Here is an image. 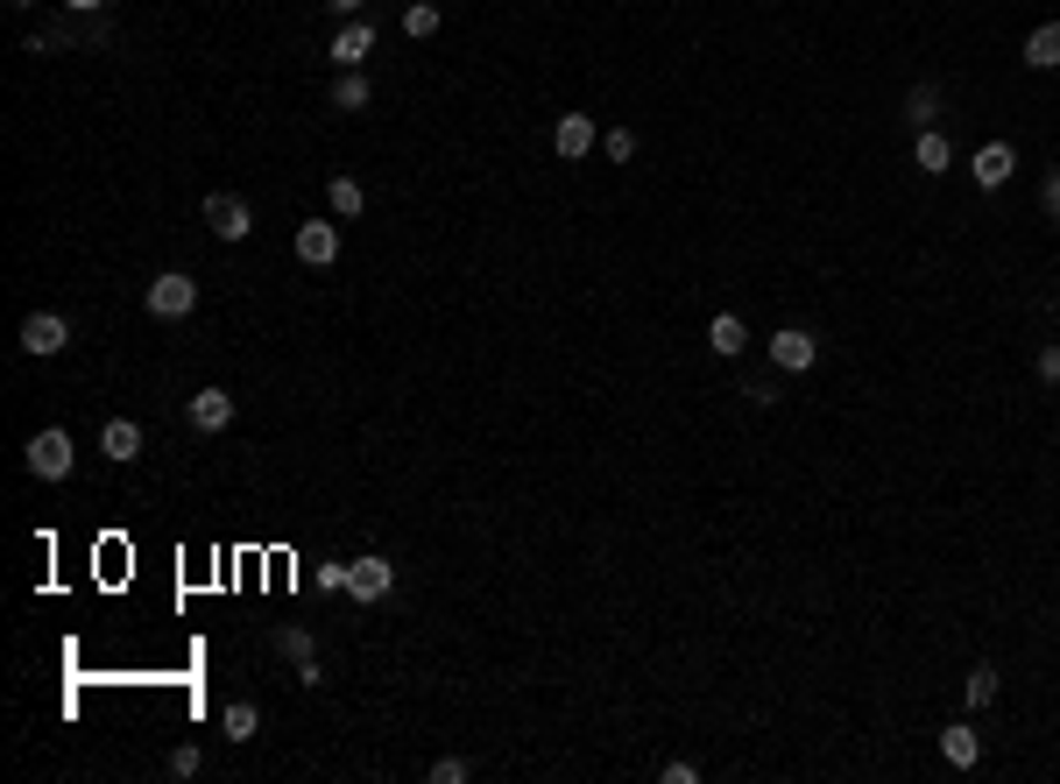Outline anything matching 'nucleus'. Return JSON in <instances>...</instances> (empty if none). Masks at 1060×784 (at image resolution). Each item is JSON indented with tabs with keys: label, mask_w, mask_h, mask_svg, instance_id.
Here are the masks:
<instances>
[{
	"label": "nucleus",
	"mask_w": 1060,
	"mask_h": 784,
	"mask_svg": "<svg viewBox=\"0 0 1060 784\" xmlns=\"http://www.w3.org/2000/svg\"><path fill=\"white\" fill-rule=\"evenodd\" d=\"M770 360H778L785 375H806L820 360V347H814V333H799V325H785L778 339H770Z\"/></svg>",
	"instance_id": "nucleus-8"
},
{
	"label": "nucleus",
	"mask_w": 1060,
	"mask_h": 784,
	"mask_svg": "<svg viewBox=\"0 0 1060 784\" xmlns=\"http://www.w3.org/2000/svg\"><path fill=\"white\" fill-rule=\"evenodd\" d=\"M325 8H333V14H346V22H361V8H369V0H325Z\"/></svg>",
	"instance_id": "nucleus-31"
},
{
	"label": "nucleus",
	"mask_w": 1060,
	"mask_h": 784,
	"mask_svg": "<svg viewBox=\"0 0 1060 784\" xmlns=\"http://www.w3.org/2000/svg\"><path fill=\"white\" fill-rule=\"evenodd\" d=\"M369 100H375V85L361 79V71H340V79H333V106H340V113H361Z\"/></svg>",
	"instance_id": "nucleus-19"
},
{
	"label": "nucleus",
	"mask_w": 1060,
	"mask_h": 784,
	"mask_svg": "<svg viewBox=\"0 0 1060 784\" xmlns=\"http://www.w3.org/2000/svg\"><path fill=\"white\" fill-rule=\"evenodd\" d=\"M432 784H467V763H460V756H438V763H432Z\"/></svg>",
	"instance_id": "nucleus-26"
},
{
	"label": "nucleus",
	"mask_w": 1060,
	"mask_h": 784,
	"mask_svg": "<svg viewBox=\"0 0 1060 784\" xmlns=\"http://www.w3.org/2000/svg\"><path fill=\"white\" fill-rule=\"evenodd\" d=\"M199 771H205V756L191 750V742H184V750H170V777H199Z\"/></svg>",
	"instance_id": "nucleus-25"
},
{
	"label": "nucleus",
	"mask_w": 1060,
	"mask_h": 784,
	"mask_svg": "<svg viewBox=\"0 0 1060 784\" xmlns=\"http://www.w3.org/2000/svg\"><path fill=\"white\" fill-rule=\"evenodd\" d=\"M369 50H375V29L369 22H346L325 57H333V71H361V64H369Z\"/></svg>",
	"instance_id": "nucleus-10"
},
{
	"label": "nucleus",
	"mask_w": 1060,
	"mask_h": 784,
	"mask_svg": "<svg viewBox=\"0 0 1060 784\" xmlns=\"http://www.w3.org/2000/svg\"><path fill=\"white\" fill-rule=\"evenodd\" d=\"M1039 205H1047V213H1053V220H1060V163H1053V170H1047V184H1039Z\"/></svg>",
	"instance_id": "nucleus-27"
},
{
	"label": "nucleus",
	"mask_w": 1060,
	"mask_h": 784,
	"mask_svg": "<svg viewBox=\"0 0 1060 784\" xmlns=\"http://www.w3.org/2000/svg\"><path fill=\"white\" fill-rule=\"evenodd\" d=\"M297 685H304V693H319V685H325V664L304 658V664H297Z\"/></svg>",
	"instance_id": "nucleus-28"
},
{
	"label": "nucleus",
	"mask_w": 1060,
	"mask_h": 784,
	"mask_svg": "<svg viewBox=\"0 0 1060 784\" xmlns=\"http://www.w3.org/2000/svg\"><path fill=\"white\" fill-rule=\"evenodd\" d=\"M276 650H283V658H291V664H304V658H319L312 629H297V622H283V629H276Z\"/></svg>",
	"instance_id": "nucleus-21"
},
{
	"label": "nucleus",
	"mask_w": 1060,
	"mask_h": 784,
	"mask_svg": "<svg viewBox=\"0 0 1060 784\" xmlns=\"http://www.w3.org/2000/svg\"><path fill=\"white\" fill-rule=\"evenodd\" d=\"M940 756H948L955 771H969V763L982 756V742H976V729H948V735H940Z\"/></svg>",
	"instance_id": "nucleus-20"
},
{
	"label": "nucleus",
	"mask_w": 1060,
	"mask_h": 784,
	"mask_svg": "<svg viewBox=\"0 0 1060 784\" xmlns=\"http://www.w3.org/2000/svg\"><path fill=\"white\" fill-rule=\"evenodd\" d=\"M707 347H715L721 360H736V354L749 347V325H743L736 312H715V325H707Z\"/></svg>",
	"instance_id": "nucleus-14"
},
{
	"label": "nucleus",
	"mask_w": 1060,
	"mask_h": 784,
	"mask_svg": "<svg viewBox=\"0 0 1060 784\" xmlns=\"http://www.w3.org/2000/svg\"><path fill=\"white\" fill-rule=\"evenodd\" d=\"M100 446H107V460H142V425H134V417H113V425L100 431Z\"/></svg>",
	"instance_id": "nucleus-13"
},
{
	"label": "nucleus",
	"mask_w": 1060,
	"mask_h": 784,
	"mask_svg": "<svg viewBox=\"0 0 1060 784\" xmlns=\"http://www.w3.org/2000/svg\"><path fill=\"white\" fill-rule=\"evenodd\" d=\"M403 35H438V0H411L403 8Z\"/></svg>",
	"instance_id": "nucleus-23"
},
{
	"label": "nucleus",
	"mask_w": 1060,
	"mask_h": 784,
	"mask_svg": "<svg viewBox=\"0 0 1060 784\" xmlns=\"http://www.w3.org/2000/svg\"><path fill=\"white\" fill-rule=\"evenodd\" d=\"M1011 170H1018L1011 142H990V149H976V184H982V191H1005V184H1011Z\"/></svg>",
	"instance_id": "nucleus-12"
},
{
	"label": "nucleus",
	"mask_w": 1060,
	"mask_h": 784,
	"mask_svg": "<svg viewBox=\"0 0 1060 784\" xmlns=\"http://www.w3.org/2000/svg\"><path fill=\"white\" fill-rule=\"evenodd\" d=\"M912 163H919V170H927V177H940V170H948V163H955V142H948V135H940V128H927V135H919V142H912Z\"/></svg>",
	"instance_id": "nucleus-17"
},
{
	"label": "nucleus",
	"mask_w": 1060,
	"mask_h": 784,
	"mask_svg": "<svg viewBox=\"0 0 1060 784\" xmlns=\"http://www.w3.org/2000/svg\"><path fill=\"white\" fill-rule=\"evenodd\" d=\"M390 587H396V566L382 559V551H369V559H346V594H354L361 608H375Z\"/></svg>",
	"instance_id": "nucleus-3"
},
{
	"label": "nucleus",
	"mask_w": 1060,
	"mask_h": 784,
	"mask_svg": "<svg viewBox=\"0 0 1060 784\" xmlns=\"http://www.w3.org/2000/svg\"><path fill=\"white\" fill-rule=\"evenodd\" d=\"M205 226L220 241H248L255 234V213H248V198H234V191H205Z\"/></svg>",
	"instance_id": "nucleus-4"
},
{
	"label": "nucleus",
	"mask_w": 1060,
	"mask_h": 784,
	"mask_svg": "<svg viewBox=\"0 0 1060 784\" xmlns=\"http://www.w3.org/2000/svg\"><path fill=\"white\" fill-rule=\"evenodd\" d=\"M594 142H602V128H594V113H558V121H552V149H558V156H566V163H581Z\"/></svg>",
	"instance_id": "nucleus-6"
},
{
	"label": "nucleus",
	"mask_w": 1060,
	"mask_h": 784,
	"mask_svg": "<svg viewBox=\"0 0 1060 784\" xmlns=\"http://www.w3.org/2000/svg\"><path fill=\"white\" fill-rule=\"evenodd\" d=\"M602 149H608V163H629V156H636V135H629V128H608Z\"/></svg>",
	"instance_id": "nucleus-24"
},
{
	"label": "nucleus",
	"mask_w": 1060,
	"mask_h": 784,
	"mask_svg": "<svg viewBox=\"0 0 1060 784\" xmlns=\"http://www.w3.org/2000/svg\"><path fill=\"white\" fill-rule=\"evenodd\" d=\"M184 417H191V431H226V425H234V396H226V389H199L184 404Z\"/></svg>",
	"instance_id": "nucleus-9"
},
{
	"label": "nucleus",
	"mask_w": 1060,
	"mask_h": 784,
	"mask_svg": "<svg viewBox=\"0 0 1060 784\" xmlns=\"http://www.w3.org/2000/svg\"><path fill=\"white\" fill-rule=\"evenodd\" d=\"M1026 64L1032 71H1060V22H1039L1026 35Z\"/></svg>",
	"instance_id": "nucleus-16"
},
{
	"label": "nucleus",
	"mask_w": 1060,
	"mask_h": 784,
	"mask_svg": "<svg viewBox=\"0 0 1060 784\" xmlns=\"http://www.w3.org/2000/svg\"><path fill=\"white\" fill-rule=\"evenodd\" d=\"M142 304H149V318H191V312H199V283H191L184 269H170V276L149 283Z\"/></svg>",
	"instance_id": "nucleus-2"
},
{
	"label": "nucleus",
	"mask_w": 1060,
	"mask_h": 784,
	"mask_svg": "<svg viewBox=\"0 0 1060 784\" xmlns=\"http://www.w3.org/2000/svg\"><path fill=\"white\" fill-rule=\"evenodd\" d=\"M319 587L325 594H346V566H319Z\"/></svg>",
	"instance_id": "nucleus-30"
},
{
	"label": "nucleus",
	"mask_w": 1060,
	"mask_h": 784,
	"mask_svg": "<svg viewBox=\"0 0 1060 784\" xmlns=\"http://www.w3.org/2000/svg\"><path fill=\"white\" fill-rule=\"evenodd\" d=\"M1032 368H1039V381H1060V347H1039Z\"/></svg>",
	"instance_id": "nucleus-29"
},
{
	"label": "nucleus",
	"mask_w": 1060,
	"mask_h": 784,
	"mask_svg": "<svg viewBox=\"0 0 1060 784\" xmlns=\"http://www.w3.org/2000/svg\"><path fill=\"white\" fill-rule=\"evenodd\" d=\"M255 729H262L255 700H234V706H226V714H220V735H226V742H255Z\"/></svg>",
	"instance_id": "nucleus-18"
},
{
	"label": "nucleus",
	"mask_w": 1060,
	"mask_h": 784,
	"mask_svg": "<svg viewBox=\"0 0 1060 784\" xmlns=\"http://www.w3.org/2000/svg\"><path fill=\"white\" fill-rule=\"evenodd\" d=\"M8 8H36V0H8Z\"/></svg>",
	"instance_id": "nucleus-33"
},
{
	"label": "nucleus",
	"mask_w": 1060,
	"mask_h": 784,
	"mask_svg": "<svg viewBox=\"0 0 1060 784\" xmlns=\"http://www.w3.org/2000/svg\"><path fill=\"white\" fill-rule=\"evenodd\" d=\"M71 14H107V0H64Z\"/></svg>",
	"instance_id": "nucleus-32"
},
{
	"label": "nucleus",
	"mask_w": 1060,
	"mask_h": 784,
	"mask_svg": "<svg viewBox=\"0 0 1060 784\" xmlns=\"http://www.w3.org/2000/svg\"><path fill=\"white\" fill-rule=\"evenodd\" d=\"M961 700H969V706H997V664H976L969 685H961Z\"/></svg>",
	"instance_id": "nucleus-22"
},
{
	"label": "nucleus",
	"mask_w": 1060,
	"mask_h": 784,
	"mask_svg": "<svg viewBox=\"0 0 1060 784\" xmlns=\"http://www.w3.org/2000/svg\"><path fill=\"white\" fill-rule=\"evenodd\" d=\"M297 262H312V269H333V262H340V226L304 220V226H297Z\"/></svg>",
	"instance_id": "nucleus-7"
},
{
	"label": "nucleus",
	"mask_w": 1060,
	"mask_h": 784,
	"mask_svg": "<svg viewBox=\"0 0 1060 784\" xmlns=\"http://www.w3.org/2000/svg\"><path fill=\"white\" fill-rule=\"evenodd\" d=\"M325 205H333V220H361L369 213V191H361V177H333L325 184Z\"/></svg>",
	"instance_id": "nucleus-15"
},
{
	"label": "nucleus",
	"mask_w": 1060,
	"mask_h": 784,
	"mask_svg": "<svg viewBox=\"0 0 1060 784\" xmlns=\"http://www.w3.org/2000/svg\"><path fill=\"white\" fill-rule=\"evenodd\" d=\"M64 347H71V325L57 318V312H29V318H22V354L50 360V354H64Z\"/></svg>",
	"instance_id": "nucleus-5"
},
{
	"label": "nucleus",
	"mask_w": 1060,
	"mask_h": 784,
	"mask_svg": "<svg viewBox=\"0 0 1060 784\" xmlns=\"http://www.w3.org/2000/svg\"><path fill=\"white\" fill-rule=\"evenodd\" d=\"M22 467L36 474V481H64V474H71V431L64 425H43L22 446Z\"/></svg>",
	"instance_id": "nucleus-1"
},
{
	"label": "nucleus",
	"mask_w": 1060,
	"mask_h": 784,
	"mask_svg": "<svg viewBox=\"0 0 1060 784\" xmlns=\"http://www.w3.org/2000/svg\"><path fill=\"white\" fill-rule=\"evenodd\" d=\"M940 106H948V92H940L933 79H919L912 92H905V121H912L919 135H927V128H940Z\"/></svg>",
	"instance_id": "nucleus-11"
}]
</instances>
